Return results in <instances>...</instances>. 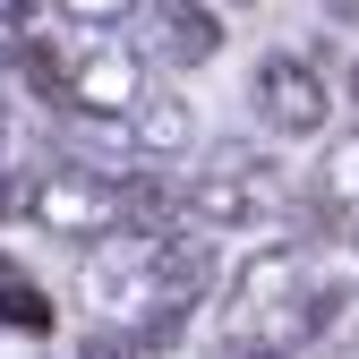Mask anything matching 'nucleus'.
Wrapping results in <instances>:
<instances>
[{"mask_svg": "<svg viewBox=\"0 0 359 359\" xmlns=\"http://www.w3.org/2000/svg\"><path fill=\"white\" fill-rule=\"evenodd\" d=\"M308 291H317V274H308L299 248H257L231 274V334H257V342L291 351V334L308 317Z\"/></svg>", "mask_w": 359, "mask_h": 359, "instance_id": "3", "label": "nucleus"}, {"mask_svg": "<svg viewBox=\"0 0 359 359\" xmlns=\"http://www.w3.org/2000/svg\"><path fill=\"white\" fill-rule=\"evenodd\" d=\"M308 214H317L334 240H359V128L325 146L317 180H308Z\"/></svg>", "mask_w": 359, "mask_h": 359, "instance_id": "7", "label": "nucleus"}, {"mask_svg": "<svg viewBox=\"0 0 359 359\" xmlns=\"http://www.w3.org/2000/svg\"><path fill=\"white\" fill-rule=\"evenodd\" d=\"M351 103H359V60H351Z\"/></svg>", "mask_w": 359, "mask_h": 359, "instance_id": "14", "label": "nucleus"}, {"mask_svg": "<svg viewBox=\"0 0 359 359\" xmlns=\"http://www.w3.org/2000/svg\"><path fill=\"white\" fill-rule=\"evenodd\" d=\"M325 69L308 52H265L257 60V120L274 128V137H317L325 128Z\"/></svg>", "mask_w": 359, "mask_h": 359, "instance_id": "5", "label": "nucleus"}, {"mask_svg": "<svg viewBox=\"0 0 359 359\" xmlns=\"http://www.w3.org/2000/svg\"><path fill=\"white\" fill-rule=\"evenodd\" d=\"M26 189H34V180H18V171H0V222H18V214H26Z\"/></svg>", "mask_w": 359, "mask_h": 359, "instance_id": "13", "label": "nucleus"}, {"mask_svg": "<svg viewBox=\"0 0 359 359\" xmlns=\"http://www.w3.org/2000/svg\"><path fill=\"white\" fill-rule=\"evenodd\" d=\"M60 18H77V26H111V18H128L137 0H52Z\"/></svg>", "mask_w": 359, "mask_h": 359, "instance_id": "11", "label": "nucleus"}, {"mask_svg": "<svg viewBox=\"0 0 359 359\" xmlns=\"http://www.w3.org/2000/svg\"><path fill=\"white\" fill-rule=\"evenodd\" d=\"M231 9H240V0H231Z\"/></svg>", "mask_w": 359, "mask_h": 359, "instance_id": "16", "label": "nucleus"}, {"mask_svg": "<svg viewBox=\"0 0 359 359\" xmlns=\"http://www.w3.org/2000/svg\"><path fill=\"white\" fill-rule=\"evenodd\" d=\"M137 52H146V60H163V69H205V60L222 52V18L205 9V0H154Z\"/></svg>", "mask_w": 359, "mask_h": 359, "instance_id": "6", "label": "nucleus"}, {"mask_svg": "<svg viewBox=\"0 0 359 359\" xmlns=\"http://www.w3.org/2000/svg\"><path fill=\"white\" fill-rule=\"evenodd\" d=\"M26 222L43 240H77V248H95L111 240L128 205H120V180L111 171H86V163H52V171H34V189H26Z\"/></svg>", "mask_w": 359, "mask_h": 359, "instance_id": "2", "label": "nucleus"}, {"mask_svg": "<svg viewBox=\"0 0 359 359\" xmlns=\"http://www.w3.org/2000/svg\"><path fill=\"white\" fill-rule=\"evenodd\" d=\"M146 95V52L137 43H111V34H77L69 43V77H60V111L86 120H128Z\"/></svg>", "mask_w": 359, "mask_h": 359, "instance_id": "4", "label": "nucleus"}, {"mask_svg": "<svg viewBox=\"0 0 359 359\" xmlns=\"http://www.w3.org/2000/svg\"><path fill=\"white\" fill-rule=\"evenodd\" d=\"M0 146H9V120H0Z\"/></svg>", "mask_w": 359, "mask_h": 359, "instance_id": "15", "label": "nucleus"}, {"mask_svg": "<svg viewBox=\"0 0 359 359\" xmlns=\"http://www.w3.org/2000/svg\"><path fill=\"white\" fill-rule=\"evenodd\" d=\"M0 325H18V334H52V299H43L34 283H0Z\"/></svg>", "mask_w": 359, "mask_h": 359, "instance_id": "9", "label": "nucleus"}, {"mask_svg": "<svg viewBox=\"0 0 359 359\" xmlns=\"http://www.w3.org/2000/svg\"><path fill=\"white\" fill-rule=\"evenodd\" d=\"M180 214H189V231H257V222H283L291 214V180L274 171V154L257 146H222L189 189H180Z\"/></svg>", "mask_w": 359, "mask_h": 359, "instance_id": "1", "label": "nucleus"}, {"mask_svg": "<svg viewBox=\"0 0 359 359\" xmlns=\"http://www.w3.org/2000/svg\"><path fill=\"white\" fill-rule=\"evenodd\" d=\"M205 359H291V351H283V342H257V334H222Z\"/></svg>", "mask_w": 359, "mask_h": 359, "instance_id": "12", "label": "nucleus"}, {"mask_svg": "<svg viewBox=\"0 0 359 359\" xmlns=\"http://www.w3.org/2000/svg\"><path fill=\"white\" fill-rule=\"evenodd\" d=\"M77 359H163V351H154L146 334H128V325H86Z\"/></svg>", "mask_w": 359, "mask_h": 359, "instance_id": "10", "label": "nucleus"}, {"mask_svg": "<svg viewBox=\"0 0 359 359\" xmlns=\"http://www.w3.org/2000/svg\"><path fill=\"white\" fill-rule=\"evenodd\" d=\"M120 137L137 154H180V146H189V103H180V95H137V111L120 120Z\"/></svg>", "mask_w": 359, "mask_h": 359, "instance_id": "8", "label": "nucleus"}]
</instances>
